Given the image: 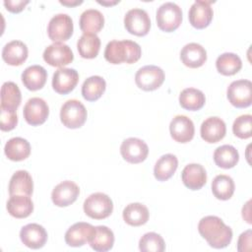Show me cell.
Returning <instances> with one entry per match:
<instances>
[{"mask_svg":"<svg viewBox=\"0 0 252 252\" xmlns=\"http://www.w3.org/2000/svg\"><path fill=\"white\" fill-rule=\"evenodd\" d=\"M199 233L208 244L217 249L226 247L232 239V230L217 216H207L201 219L198 224Z\"/></svg>","mask_w":252,"mask_h":252,"instance_id":"cell-1","label":"cell"},{"mask_svg":"<svg viewBox=\"0 0 252 252\" xmlns=\"http://www.w3.org/2000/svg\"><path fill=\"white\" fill-rule=\"evenodd\" d=\"M142 55L141 46L132 40H111L104 50V58L111 64L137 62Z\"/></svg>","mask_w":252,"mask_h":252,"instance_id":"cell-2","label":"cell"},{"mask_svg":"<svg viewBox=\"0 0 252 252\" xmlns=\"http://www.w3.org/2000/svg\"><path fill=\"white\" fill-rule=\"evenodd\" d=\"M85 214L94 220H102L109 217L113 211V203L110 197L101 192L91 194L83 205Z\"/></svg>","mask_w":252,"mask_h":252,"instance_id":"cell-3","label":"cell"},{"mask_svg":"<svg viewBox=\"0 0 252 252\" xmlns=\"http://www.w3.org/2000/svg\"><path fill=\"white\" fill-rule=\"evenodd\" d=\"M158 27L166 32L175 31L182 22V10L173 2H165L161 4L156 15Z\"/></svg>","mask_w":252,"mask_h":252,"instance_id":"cell-4","label":"cell"},{"mask_svg":"<svg viewBox=\"0 0 252 252\" xmlns=\"http://www.w3.org/2000/svg\"><path fill=\"white\" fill-rule=\"evenodd\" d=\"M87 115L85 105L77 99L67 100L60 109V120L64 126L70 129L82 127L87 120Z\"/></svg>","mask_w":252,"mask_h":252,"instance_id":"cell-5","label":"cell"},{"mask_svg":"<svg viewBox=\"0 0 252 252\" xmlns=\"http://www.w3.org/2000/svg\"><path fill=\"white\" fill-rule=\"evenodd\" d=\"M228 101L237 108H245L252 102V83L249 80L233 81L226 92Z\"/></svg>","mask_w":252,"mask_h":252,"instance_id":"cell-6","label":"cell"},{"mask_svg":"<svg viewBox=\"0 0 252 252\" xmlns=\"http://www.w3.org/2000/svg\"><path fill=\"white\" fill-rule=\"evenodd\" d=\"M74 26L72 18L67 14H57L53 16L47 26V33L53 42L68 40L73 33Z\"/></svg>","mask_w":252,"mask_h":252,"instance_id":"cell-7","label":"cell"},{"mask_svg":"<svg viewBox=\"0 0 252 252\" xmlns=\"http://www.w3.org/2000/svg\"><path fill=\"white\" fill-rule=\"evenodd\" d=\"M164 81V72L156 65H147L140 68L135 75L136 85L143 91H155Z\"/></svg>","mask_w":252,"mask_h":252,"instance_id":"cell-8","label":"cell"},{"mask_svg":"<svg viewBox=\"0 0 252 252\" xmlns=\"http://www.w3.org/2000/svg\"><path fill=\"white\" fill-rule=\"evenodd\" d=\"M124 26L127 32L137 36L146 35L151 28L149 14L140 8L129 10L124 17Z\"/></svg>","mask_w":252,"mask_h":252,"instance_id":"cell-9","label":"cell"},{"mask_svg":"<svg viewBox=\"0 0 252 252\" xmlns=\"http://www.w3.org/2000/svg\"><path fill=\"white\" fill-rule=\"evenodd\" d=\"M43 60L53 67L66 66L74 60V54L71 48L63 42H53L43 51Z\"/></svg>","mask_w":252,"mask_h":252,"instance_id":"cell-10","label":"cell"},{"mask_svg":"<svg viewBox=\"0 0 252 252\" xmlns=\"http://www.w3.org/2000/svg\"><path fill=\"white\" fill-rule=\"evenodd\" d=\"M122 158L130 163H140L144 161L149 154L148 145L139 138H127L120 146Z\"/></svg>","mask_w":252,"mask_h":252,"instance_id":"cell-11","label":"cell"},{"mask_svg":"<svg viewBox=\"0 0 252 252\" xmlns=\"http://www.w3.org/2000/svg\"><path fill=\"white\" fill-rule=\"evenodd\" d=\"M25 120L32 126H37L44 123L49 114V107L46 101L40 97L30 98L23 110Z\"/></svg>","mask_w":252,"mask_h":252,"instance_id":"cell-12","label":"cell"},{"mask_svg":"<svg viewBox=\"0 0 252 252\" xmlns=\"http://www.w3.org/2000/svg\"><path fill=\"white\" fill-rule=\"evenodd\" d=\"M95 226L88 222H76L65 233V242L71 247H80L90 242L94 235Z\"/></svg>","mask_w":252,"mask_h":252,"instance_id":"cell-13","label":"cell"},{"mask_svg":"<svg viewBox=\"0 0 252 252\" xmlns=\"http://www.w3.org/2000/svg\"><path fill=\"white\" fill-rule=\"evenodd\" d=\"M80 193L79 186L70 180L62 181L57 184L51 193V199L57 207H67L73 204Z\"/></svg>","mask_w":252,"mask_h":252,"instance_id":"cell-14","label":"cell"},{"mask_svg":"<svg viewBox=\"0 0 252 252\" xmlns=\"http://www.w3.org/2000/svg\"><path fill=\"white\" fill-rule=\"evenodd\" d=\"M79 82V74L75 69L59 68L52 77V88L60 94L72 92Z\"/></svg>","mask_w":252,"mask_h":252,"instance_id":"cell-15","label":"cell"},{"mask_svg":"<svg viewBox=\"0 0 252 252\" xmlns=\"http://www.w3.org/2000/svg\"><path fill=\"white\" fill-rule=\"evenodd\" d=\"M212 1H195L188 13L190 24L198 29L202 30L208 27L213 19V8L211 7Z\"/></svg>","mask_w":252,"mask_h":252,"instance_id":"cell-16","label":"cell"},{"mask_svg":"<svg viewBox=\"0 0 252 252\" xmlns=\"http://www.w3.org/2000/svg\"><path fill=\"white\" fill-rule=\"evenodd\" d=\"M169 131L172 139L178 143H188L195 134L193 121L185 115H176L169 124Z\"/></svg>","mask_w":252,"mask_h":252,"instance_id":"cell-17","label":"cell"},{"mask_svg":"<svg viewBox=\"0 0 252 252\" xmlns=\"http://www.w3.org/2000/svg\"><path fill=\"white\" fill-rule=\"evenodd\" d=\"M20 238L24 245L32 249H39L47 241V232L45 228L38 223H29L22 227Z\"/></svg>","mask_w":252,"mask_h":252,"instance_id":"cell-18","label":"cell"},{"mask_svg":"<svg viewBox=\"0 0 252 252\" xmlns=\"http://www.w3.org/2000/svg\"><path fill=\"white\" fill-rule=\"evenodd\" d=\"M202 139L207 143H218L226 133V126L222 119L217 116L208 117L203 121L200 128Z\"/></svg>","mask_w":252,"mask_h":252,"instance_id":"cell-19","label":"cell"},{"mask_svg":"<svg viewBox=\"0 0 252 252\" xmlns=\"http://www.w3.org/2000/svg\"><path fill=\"white\" fill-rule=\"evenodd\" d=\"M183 184L191 190L201 189L207 182V172L199 163L187 164L181 173Z\"/></svg>","mask_w":252,"mask_h":252,"instance_id":"cell-20","label":"cell"},{"mask_svg":"<svg viewBox=\"0 0 252 252\" xmlns=\"http://www.w3.org/2000/svg\"><path fill=\"white\" fill-rule=\"evenodd\" d=\"M182 63L189 68H198L204 65L207 60V51L199 43L190 42L183 46L180 51Z\"/></svg>","mask_w":252,"mask_h":252,"instance_id":"cell-21","label":"cell"},{"mask_svg":"<svg viewBox=\"0 0 252 252\" xmlns=\"http://www.w3.org/2000/svg\"><path fill=\"white\" fill-rule=\"evenodd\" d=\"M3 60L11 66H20L28 58V47L21 40H12L2 49Z\"/></svg>","mask_w":252,"mask_h":252,"instance_id":"cell-22","label":"cell"},{"mask_svg":"<svg viewBox=\"0 0 252 252\" xmlns=\"http://www.w3.org/2000/svg\"><path fill=\"white\" fill-rule=\"evenodd\" d=\"M9 194L31 196L33 191V181L27 170H17L9 182Z\"/></svg>","mask_w":252,"mask_h":252,"instance_id":"cell-23","label":"cell"},{"mask_svg":"<svg viewBox=\"0 0 252 252\" xmlns=\"http://www.w3.org/2000/svg\"><path fill=\"white\" fill-rule=\"evenodd\" d=\"M8 213L16 219H25L33 211V203L30 196L12 195L7 202Z\"/></svg>","mask_w":252,"mask_h":252,"instance_id":"cell-24","label":"cell"},{"mask_svg":"<svg viewBox=\"0 0 252 252\" xmlns=\"http://www.w3.org/2000/svg\"><path fill=\"white\" fill-rule=\"evenodd\" d=\"M47 72L40 65H32L22 73V82L30 91L40 90L46 83Z\"/></svg>","mask_w":252,"mask_h":252,"instance_id":"cell-25","label":"cell"},{"mask_svg":"<svg viewBox=\"0 0 252 252\" xmlns=\"http://www.w3.org/2000/svg\"><path fill=\"white\" fill-rule=\"evenodd\" d=\"M4 153L9 159L13 161H21L30 156L31 145L24 138L14 137L6 143Z\"/></svg>","mask_w":252,"mask_h":252,"instance_id":"cell-26","label":"cell"},{"mask_svg":"<svg viewBox=\"0 0 252 252\" xmlns=\"http://www.w3.org/2000/svg\"><path fill=\"white\" fill-rule=\"evenodd\" d=\"M80 29L84 33H96L104 25L102 13L96 9L85 10L80 16Z\"/></svg>","mask_w":252,"mask_h":252,"instance_id":"cell-27","label":"cell"},{"mask_svg":"<svg viewBox=\"0 0 252 252\" xmlns=\"http://www.w3.org/2000/svg\"><path fill=\"white\" fill-rule=\"evenodd\" d=\"M178 166V159L172 154L161 156L156 162L154 167V175L158 181H165L169 179Z\"/></svg>","mask_w":252,"mask_h":252,"instance_id":"cell-28","label":"cell"},{"mask_svg":"<svg viewBox=\"0 0 252 252\" xmlns=\"http://www.w3.org/2000/svg\"><path fill=\"white\" fill-rule=\"evenodd\" d=\"M123 220L132 226H140L145 224L149 220V210L141 203H131L127 205L122 213Z\"/></svg>","mask_w":252,"mask_h":252,"instance_id":"cell-29","label":"cell"},{"mask_svg":"<svg viewBox=\"0 0 252 252\" xmlns=\"http://www.w3.org/2000/svg\"><path fill=\"white\" fill-rule=\"evenodd\" d=\"M22 100L19 87L14 82H5L1 87V105L0 107L9 110H17Z\"/></svg>","mask_w":252,"mask_h":252,"instance_id":"cell-30","label":"cell"},{"mask_svg":"<svg viewBox=\"0 0 252 252\" xmlns=\"http://www.w3.org/2000/svg\"><path fill=\"white\" fill-rule=\"evenodd\" d=\"M91 247L96 252H105L110 250L114 244L113 231L105 225L95 226V232L89 242Z\"/></svg>","mask_w":252,"mask_h":252,"instance_id":"cell-31","label":"cell"},{"mask_svg":"<svg viewBox=\"0 0 252 252\" xmlns=\"http://www.w3.org/2000/svg\"><path fill=\"white\" fill-rule=\"evenodd\" d=\"M106 83L100 76H91L82 85V95L88 101L98 99L105 92Z\"/></svg>","mask_w":252,"mask_h":252,"instance_id":"cell-32","label":"cell"},{"mask_svg":"<svg viewBox=\"0 0 252 252\" xmlns=\"http://www.w3.org/2000/svg\"><path fill=\"white\" fill-rule=\"evenodd\" d=\"M205 102V94L202 91L195 88L184 89L179 94V103L181 107L187 110H199L204 106Z\"/></svg>","mask_w":252,"mask_h":252,"instance_id":"cell-33","label":"cell"},{"mask_svg":"<svg viewBox=\"0 0 252 252\" xmlns=\"http://www.w3.org/2000/svg\"><path fill=\"white\" fill-rule=\"evenodd\" d=\"M214 160L219 167L224 169L232 168L239 160V154L233 146L222 145L216 149L214 153Z\"/></svg>","mask_w":252,"mask_h":252,"instance_id":"cell-34","label":"cell"},{"mask_svg":"<svg viewBox=\"0 0 252 252\" xmlns=\"http://www.w3.org/2000/svg\"><path fill=\"white\" fill-rule=\"evenodd\" d=\"M77 48L81 57L92 59L97 56L100 48V39L94 33H83L78 39Z\"/></svg>","mask_w":252,"mask_h":252,"instance_id":"cell-35","label":"cell"},{"mask_svg":"<svg viewBox=\"0 0 252 252\" xmlns=\"http://www.w3.org/2000/svg\"><path fill=\"white\" fill-rule=\"evenodd\" d=\"M216 67L221 75L232 76L241 69L242 62L240 57L235 53L224 52L217 58Z\"/></svg>","mask_w":252,"mask_h":252,"instance_id":"cell-36","label":"cell"},{"mask_svg":"<svg viewBox=\"0 0 252 252\" xmlns=\"http://www.w3.org/2000/svg\"><path fill=\"white\" fill-rule=\"evenodd\" d=\"M233 179L225 174L217 175L212 182V192L219 200H228L234 193Z\"/></svg>","mask_w":252,"mask_h":252,"instance_id":"cell-37","label":"cell"},{"mask_svg":"<svg viewBox=\"0 0 252 252\" xmlns=\"http://www.w3.org/2000/svg\"><path fill=\"white\" fill-rule=\"evenodd\" d=\"M139 249L142 252H163L165 243L158 233L148 232L141 237L139 241Z\"/></svg>","mask_w":252,"mask_h":252,"instance_id":"cell-38","label":"cell"},{"mask_svg":"<svg viewBox=\"0 0 252 252\" xmlns=\"http://www.w3.org/2000/svg\"><path fill=\"white\" fill-rule=\"evenodd\" d=\"M233 134L240 139H248L252 135V116L244 114L238 116L232 125Z\"/></svg>","mask_w":252,"mask_h":252,"instance_id":"cell-39","label":"cell"},{"mask_svg":"<svg viewBox=\"0 0 252 252\" xmlns=\"http://www.w3.org/2000/svg\"><path fill=\"white\" fill-rule=\"evenodd\" d=\"M0 128L2 131L13 130L18 123V116L15 110H9L0 107Z\"/></svg>","mask_w":252,"mask_h":252,"instance_id":"cell-40","label":"cell"},{"mask_svg":"<svg viewBox=\"0 0 252 252\" xmlns=\"http://www.w3.org/2000/svg\"><path fill=\"white\" fill-rule=\"evenodd\" d=\"M251 230L248 229L244 232H242L238 238L237 242V250L239 252H246L250 251L251 249Z\"/></svg>","mask_w":252,"mask_h":252,"instance_id":"cell-41","label":"cell"},{"mask_svg":"<svg viewBox=\"0 0 252 252\" xmlns=\"http://www.w3.org/2000/svg\"><path fill=\"white\" fill-rule=\"evenodd\" d=\"M6 9L12 13H19L24 10L25 6L29 4L28 0H5L3 2Z\"/></svg>","mask_w":252,"mask_h":252,"instance_id":"cell-42","label":"cell"},{"mask_svg":"<svg viewBox=\"0 0 252 252\" xmlns=\"http://www.w3.org/2000/svg\"><path fill=\"white\" fill-rule=\"evenodd\" d=\"M62 5H65V6H69V7H73V6H77V5H80L83 3L82 0H74V1H70V0H60L59 1Z\"/></svg>","mask_w":252,"mask_h":252,"instance_id":"cell-43","label":"cell"},{"mask_svg":"<svg viewBox=\"0 0 252 252\" xmlns=\"http://www.w3.org/2000/svg\"><path fill=\"white\" fill-rule=\"evenodd\" d=\"M99 4H101V5H115L116 3H118L119 1H113V2H104V1H97Z\"/></svg>","mask_w":252,"mask_h":252,"instance_id":"cell-44","label":"cell"}]
</instances>
